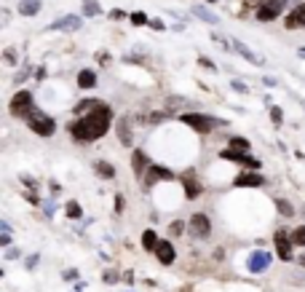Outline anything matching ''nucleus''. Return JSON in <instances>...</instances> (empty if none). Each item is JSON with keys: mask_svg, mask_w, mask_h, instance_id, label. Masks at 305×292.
<instances>
[{"mask_svg": "<svg viewBox=\"0 0 305 292\" xmlns=\"http://www.w3.org/2000/svg\"><path fill=\"white\" fill-rule=\"evenodd\" d=\"M206 3H217V0H206Z\"/></svg>", "mask_w": 305, "mask_h": 292, "instance_id": "obj_45", "label": "nucleus"}, {"mask_svg": "<svg viewBox=\"0 0 305 292\" xmlns=\"http://www.w3.org/2000/svg\"><path fill=\"white\" fill-rule=\"evenodd\" d=\"M182 123L193 126L196 131H201V134H206V131L217 129V126H225V121H220V118H209V116H201V113H185V116H182Z\"/></svg>", "mask_w": 305, "mask_h": 292, "instance_id": "obj_3", "label": "nucleus"}, {"mask_svg": "<svg viewBox=\"0 0 305 292\" xmlns=\"http://www.w3.org/2000/svg\"><path fill=\"white\" fill-rule=\"evenodd\" d=\"M236 185H238V188H260L262 177L257 175V172H244V175L236 177Z\"/></svg>", "mask_w": 305, "mask_h": 292, "instance_id": "obj_14", "label": "nucleus"}, {"mask_svg": "<svg viewBox=\"0 0 305 292\" xmlns=\"http://www.w3.org/2000/svg\"><path fill=\"white\" fill-rule=\"evenodd\" d=\"M78 86H81V89H94L97 86V72L94 70H81L78 72Z\"/></svg>", "mask_w": 305, "mask_h": 292, "instance_id": "obj_18", "label": "nucleus"}, {"mask_svg": "<svg viewBox=\"0 0 305 292\" xmlns=\"http://www.w3.org/2000/svg\"><path fill=\"white\" fill-rule=\"evenodd\" d=\"M41 11V0H19V14L22 16H35Z\"/></svg>", "mask_w": 305, "mask_h": 292, "instance_id": "obj_17", "label": "nucleus"}, {"mask_svg": "<svg viewBox=\"0 0 305 292\" xmlns=\"http://www.w3.org/2000/svg\"><path fill=\"white\" fill-rule=\"evenodd\" d=\"M270 121H273L276 126H281V121H284V113H281V108H270Z\"/></svg>", "mask_w": 305, "mask_h": 292, "instance_id": "obj_31", "label": "nucleus"}, {"mask_svg": "<svg viewBox=\"0 0 305 292\" xmlns=\"http://www.w3.org/2000/svg\"><path fill=\"white\" fill-rule=\"evenodd\" d=\"M94 169H97L99 177H107V180H112V177H115V167H112V164H107V161H97Z\"/></svg>", "mask_w": 305, "mask_h": 292, "instance_id": "obj_21", "label": "nucleus"}, {"mask_svg": "<svg viewBox=\"0 0 305 292\" xmlns=\"http://www.w3.org/2000/svg\"><path fill=\"white\" fill-rule=\"evenodd\" d=\"M131 169H134V175H145V172L150 169V164H148V156H145V150H134L131 153Z\"/></svg>", "mask_w": 305, "mask_h": 292, "instance_id": "obj_15", "label": "nucleus"}, {"mask_svg": "<svg viewBox=\"0 0 305 292\" xmlns=\"http://www.w3.org/2000/svg\"><path fill=\"white\" fill-rule=\"evenodd\" d=\"M110 123H112V110H110V105L102 102L97 110L86 113L81 121H72L70 123V134L75 137L78 142H94V139L107 134Z\"/></svg>", "mask_w": 305, "mask_h": 292, "instance_id": "obj_1", "label": "nucleus"}, {"mask_svg": "<svg viewBox=\"0 0 305 292\" xmlns=\"http://www.w3.org/2000/svg\"><path fill=\"white\" fill-rule=\"evenodd\" d=\"M289 0H260V5H257V22H273L278 19L284 8H287Z\"/></svg>", "mask_w": 305, "mask_h": 292, "instance_id": "obj_4", "label": "nucleus"}, {"mask_svg": "<svg viewBox=\"0 0 305 292\" xmlns=\"http://www.w3.org/2000/svg\"><path fill=\"white\" fill-rule=\"evenodd\" d=\"M158 244H161V238H158V234H155L152 228H148V231L142 234V247L148 249V252H155Z\"/></svg>", "mask_w": 305, "mask_h": 292, "instance_id": "obj_20", "label": "nucleus"}, {"mask_svg": "<svg viewBox=\"0 0 305 292\" xmlns=\"http://www.w3.org/2000/svg\"><path fill=\"white\" fill-rule=\"evenodd\" d=\"M193 14H196V16H201L203 22H209V24H217V16L211 14L209 8H203V5H193Z\"/></svg>", "mask_w": 305, "mask_h": 292, "instance_id": "obj_25", "label": "nucleus"}, {"mask_svg": "<svg viewBox=\"0 0 305 292\" xmlns=\"http://www.w3.org/2000/svg\"><path fill=\"white\" fill-rule=\"evenodd\" d=\"M303 108H305V102H303Z\"/></svg>", "mask_w": 305, "mask_h": 292, "instance_id": "obj_46", "label": "nucleus"}, {"mask_svg": "<svg viewBox=\"0 0 305 292\" xmlns=\"http://www.w3.org/2000/svg\"><path fill=\"white\" fill-rule=\"evenodd\" d=\"M198 196H201V185L190 180V177H185V198H198Z\"/></svg>", "mask_w": 305, "mask_h": 292, "instance_id": "obj_22", "label": "nucleus"}, {"mask_svg": "<svg viewBox=\"0 0 305 292\" xmlns=\"http://www.w3.org/2000/svg\"><path fill=\"white\" fill-rule=\"evenodd\" d=\"M3 57H5V62H8V64H16V51L14 49H5Z\"/></svg>", "mask_w": 305, "mask_h": 292, "instance_id": "obj_34", "label": "nucleus"}, {"mask_svg": "<svg viewBox=\"0 0 305 292\" xmlns=\"http://www.w3.org/2000/svg\"><path fill=\"white\" fill-rule=\"evenodd\" d=\"M155 257H158V263L161 265H171L174 263V257H177V252H174V247H171V241H161L155 247Z\"/></svg>", "mask_w": 305, "mask_h": 292, "instance_id": "obj_12", "label": "nucleus"}, {"mask_svg": "<svg viewBox=\"0 0 305 292\" xmlns=\"http://www.w3.org/2000/svg\"><path fill=\"white\" fill-rule=\"evenodd\" d=\"M64 209H67V217H72V220H78V217L83 215V209H81V204H78V201H67V207H64Z\"/></svg>", "mask_w": 305, "mask_h": 292, "instance_id": "obj_27", "label": "nucleus"}, {"mask_svg": "<svg viewBox=\"0 0 305 292\" xmlns=\"http://www.w3.org/2000/svg\"><path fill=\"white\" fill-rule=\"evenodd\" d=\"M230 49H233L236 54H241V57L247 59V62H252V64H262V57L254 54V51H252L249 46H244L241 41H233V43H230Z\"/></svg>", "mask_w": 305, "mask_h": 292, "instance_id": "obj_13", "label": "nucleus"}, {"mask_svg": "<svg viewBox=\"0 0 305 292\" xmlns=\"http://www.w3.org/2000/svg\"><path fill=\"white\" fill-rule=\"evenodd\" d=\"M115 212H123V196L115 198Z\"/></svg>", "mask_w": 305, "mask_h": 292, "instance_id": "obj_43", "label": "nucleus"}, {"mask_svg": "<svg viewBox=\"0 0 305 292\" xmlns=\"http://www.w3.org/2000/svg\"><path fill=\"white\" fill-rule=\"evenodd\" d=\"M287 27H289V30L305 27V3H303V5H297V8L287 16Z\"/></svg>", "mask_w": 305, "mask_h": 292, "instance_id": "obj_16", "label": "nucleus"}, {"mask_svg": "<svg viewBox=\"0 0 305 292\" xmlns=\"http://www.w3.org/2000/svg\"><path fill=\"white\" fill-rule=\"evenodd\" d=\"M230 86H233V89H236V91H241V94H247V91H249V89H247V86H244L241 81H236V78H233V81H230Z\"/></svg>", "mask_w": 305, "mask_h": 292, "instance_id": "obj_38", "label": "nucleus"}, {"mask_svg": "<svg viewBox=\"0 0 305 292\" xmlns=\"http://www.w3.org/2000/svg\"><path fill=\"white\" fill-rule=\"evenodd\" d=\"M24 121H27V126L32 131H35L38 137H51L56 131V123H54V118L51 116H46V113H41V110H32L27 118H24Z\"/></svg>", "mask_w": 305, "mask_h": 292, "instance_id": "obj_2", "label": "nucleus"}, {"mask_svg": "<svg viewBox=\"0 0 305 292\" xmlns=\"http://www.w3.org/2000/svg\"><path fill=\"white\" fill-rule=\"evenodd\" d=\"M273 241H276V252H278V257L289 263L292 257H295V255H292V244H295V241H292V236L287 234V231H278Z\"/></svg>", "mask_w": 305, "mask_h": 292, "instance_id": "obj_6", "label": "nucleus"}, {"mask_svg": "<svg viewBox=\"0 0 305 292\" xmlns=\"http://www.w3.org/2000/svg\"><path fill=\"white\" fill-rule=\"evenodd\" d=\"M129 16H131V14H123V11H118V8L110 11V19H115V22H121V19H129Z\"/></svg>", "mask_w": 305, "mask_h": 292, "instance_id": "obj_36", "label": "nucleus"}, {"mask_svg": "<svg viewBox=\"0 0 305 292\" xmlns=\"http://www.w3.org/2000/svg\"><path fill=\"white\" fill-rule=\"evenodd\" d=\"M83 14H86V16H97V14H99L97 0H83Z\"/></svg>", "mask_w": 305, "mask_h": 292, "instance_id": "obj_28", "label": "nucleus"}, {"mask_svg": "<svg viewBox=\"0 0 305 292\" xmlns=\"http://www.w3.org/2000/svg\"><path fill=\"white\" fill-rule=\"evenodd\" d=\"M150 27H155V30H163V22H161V19H150Z\"/></svg>", "mask_w": 305, "mask_h": 292, "instance_id": "obj_42", "label": "nucleus"}, {"mask_svg": "<svg viewBox=\"0 0 305 292\" xmlns=\"http://www.w3.org/2000/svg\"><path fill=\"white\" fill-rule=\"evenodd\" d=\"M129 19H131V24H137V27H142V24H150V19L145 16L142 11H134V14H131Z\"/></svg>", "mask_w": 305, "mask_h": 292, "instance_id": "obj_29", "label": "nucleus"}, {"mask_svg": "<svg viewBox=\"0 0 305 292\" xmlns=\"http://www.w3.org/2000/svg\"><path fill=\"white\" fill-rule=\"evenodd\" d=\"M161 180H174V172L166 169V167H150L148 175H145V185L150 188V185H155Z\"/></svg>", "mask_w": 305, "mask_h": 292, "instance_id": "obj_9", "label": "nucleus"}, {"mask_svg": "<svg viewBox=\"0 0 305 292\" xmlns=\"http://www.w3.org/2000/svg\"><path fill=\"white\" fill-rule=\"evenodd\" d=\"M222 158H228V161H236V164H244V167L249 169H260V161L257 158H252L249 153H238V150H222Z\"/></svg>", "mask_w": 305, "mask_h": 292, "instance_id": "obj_10", "label": "nucleus"}, {"mask_svg": "<svg viewBox=\"0 0 305 292\" xmlns=\"http://www.w3.org/2000/svg\"><path fill=\"white\" fill-rule=\"evenodd\" d=\"M99 105H102V102H99V99H83V102H78V105H75V113H78V116H83V113H91V110H97Z\"/></svg>", "mask_w": 305, "mask_h": 292, "instance_id": "obj_23", "label": "nucleus"}, {"mask_svg": "<svg viewBox=\"0 0 305 292\" xmlns=\"http://www.w3.org/2000/svg\"><path fill=\"white\" fill-rule=\"evenodd\" d=\"M19 255H22L19 249H14V247H5V257H8V260H16Z\"/></svg>", "mask_w": 305, "mask_h": 292, "instance_id": "obj_37", "label": "nucleus"}, {"mask_svg": "<svg viewBox=\"0 0 305 292\" xmlns=\"http://www.w3.org/2000/svg\"><path fill=\"white\" fill-rule=\"evenodd\" d=\"M169 231H171V236H182L185 223H180V220H177V223H171V225H169Z\"/></svg>", "mask_w": 305, "mask_h": 292, "instance_id": "obj_32", "label": "nucleus"}, {"mask_svg": "<svg viewBox=\"0 0 305 292\" xmlns=\"http://www.w3.org/2000/svg\"><path fill=\"white\" fill-rule=\"evenodd\" d=\"M81 16H75V14H70V16H62V19H56L54 24H51V30H64V32H75V30H81Z\"/></svg>", "mask_w": 305, "mask_h": 292, "instance_id": "obj_11", "label": "nucleus"}, {"mask_svg": "<svg viewBox=\"0 0 305 292\" xmlns=\"http://www.w3.org/2000/svg\"><path fill=\"white\" fill-rule=\"evenodd\" d=\"M97 59H99V64H107V62H110V54H104V51H99V54H97Z\"/></svg>", "mask_w": 305, "mask_h": 292, "instance_id": "obj_40", "label": "nucleus"}, {"mask_svg": "<svg viewBox=\"0 0 305 292\" xmlns=\"http://www.w3.org/2000/svg\"><path fill=\"white\" fill-rule=\"evenodd\" d=\"M62 276H64V282H75V279H78V271H75V268H67Z\"/></svg>", "mask_w": 305, "mask_h": 292, "instance_id": "obj_35", "label": "nucleus"}, {"mask_svg": "<svg viewBox=\"0 0 305 292\" xmlns=\"http://www.w3.org/2000/svg\"><path fill=\"white\" fill-rule=\"evenodd\" d=\"M118 139L129 148L131 145V129H129V116H123L121 121H118Z\"/></svg>", "mask_w": 305, "mask_h": 292, "instance_id": "obj_19", "label": "nucleus"}, {"mask_svg": "<svg viewBox=\"0 0 305 292\" xmlns=\"http://www.w3.org/2000/svg\"><path fill=\"white\" fill-rule=\"evenodd\" d=\"M300 57H303V59H305V49H300Z\"/></svg>", "mask_w": 305, "mask_h": 292, "instance_id": "obj_44", "label": "nucleus"}, {"mask_svg": "<svg viewBox=\"0 0 305 292\" xmlns=\"http://www.w3.org/2000/svg\"><path fill=\"white\" fill-rule=\"evenodd\" d=\"M292 241H295V247H305V225L292 231Z\"/></svg>", "mask_w": 305, "mask_h": 292, "instance_id": "obj_26", "label": "nucleus"}, {"mask_svg": "<svg viewBox=\"0 0 305 292\" xmlns=\"http://www.w3.org/2000/svg\"><path fill=\"white\" fill-rule=\"evenodd\" d=\"M276 207H278V212H281V215H284V217H289V215H295V209H292V204H289V201H284V198H281V201H278V204H276Z\"/></svg>", "mask_w": 305, "mask_h": 292, "instance_id": "obj_30", "label": "nucleus"}, {"mask_svg": "<svg viewBox=\"0 0 305 292\" xmlns=\"http://www.w3.org/2000/svg\"><path fill=\"white\" fill-rule=\"evenodd\" d=\"M190 231H193V234H196L198 238H206V236L211 234V223H209V217H206V215H201V212H198V215H193V217H190Z\"/></svg>", "mask_w": 305, "mask_h": 292, "instance_id": "obj_8", "label": "nucleus"}, {"mask_svg": "<svg viewBox=\"0 0 305 292\" xmlns=\"http://www.w3.org/2000/svg\"><path fill=\"white\" fill-rule=\"evenodd\" d=\"M32 110H35V105H32L30 91H19V94H14V99H11V116L14 118H27Z\"/></svg>", "mask_w": 305, "mask_h": 292, "instance_id": "obj_5", "label": "nucleus"}, {"mask_svg": "<svg viewBox=\"0 0 305 292\" xmlns=\"http://www.w3.org/2000/svg\"><path fill=\"white\" fill-rule=\"evenodd\" d=\"M198 62H201V67H206V70H217V67H214V62H209L206 57H201Z\"/></svg>", "mask_w": 305, "mask_h": 292, "instance_id": "obj_39", "label": "nucleus"}, {"mask_svg": "<svg viewBox=\"0 0 305 292\" xmlns=\"http://www.w3.org/2000/svg\"><path fill=\"white\" fill-rule=\"evenodd\" d=\"M0 244H3V247H11V234H3V236H0Z\"/></svg>", "mask_w": 305, "mask_h": 292, "instance_id": "obj_41", "label": "nucleus"}, {"mask_svg": "<svg viewBox=\"0 0 305 292\" xmlns=\"http://www.w3.org/2000/svg\"><path fill=\"white\" fill-rule=\"evenodd\" d=\"M268 265H270V255L268 252H252L249 255V260H247V268L252 271V274H262V271H268Z\"/></svg>", "mask_w": 305, "mask_h": 292, "instance_id": "obj_7", "label": "nucleus"}, {"mask_svg": "<svg viewBox=\"0 0 305 292\" xmlns=\"http://www.w3.org/2000/svg\"><path fill=\"white\" fill-rule=\"evenodd\" d=\"M102 282H104V284H115V282H118V274H112V271H104Z\"/></svg>", "mask_w": 305, "mask_h": 292, "instance_id": "obj_33", "label": "nucleus"}, {"mask_svg": "<svg viewBox=\"0 0 305 292\" xmlns=\"http://www.w3.org/2000/svg\"><path fill=\"white\" fill-rule=\"evenodd\" d=\"M249 139H244V137H233L230 139V150H238V153H249Z\"/></svg>", "mask_w": 305, "mask_h": 292, "instance_id": "obj_24", "label": "nucleus"}]
</instances>
